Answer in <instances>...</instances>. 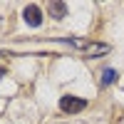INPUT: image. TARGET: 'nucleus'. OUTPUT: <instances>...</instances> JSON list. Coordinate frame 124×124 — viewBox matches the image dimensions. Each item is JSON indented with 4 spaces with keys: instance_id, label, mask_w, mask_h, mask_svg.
<instances>
[{
    "instance_id": "obj_1",
    "label": "nucleus",
    "mask_w": 124,
    "mask_h": 124,
    "mask_svg": "<svg viewBox=\"0 0 124 124\" xmlns=\"http://www.w3.org/2000/svg\"><path fill=\"white\" fill-rule=\"evenodd\" d=\"M85 107H87V102L82 99V97H72V94H67V97H62V99H60V109H62V112H67V114L82 112Z\"/></svg>"
},
{
    "instance_id": "obj_3",
    "label": "nucleus",
    "mask_w": 124,
    "mask_h": 124,
    "mask_svg": "<svg viewBox=\"0 0 124 124\" xmlns=\"http://www.w3.org/2000/svg\"><path fill=\"white\" fill-rule=\"evenodd\" d=\"M47 10H50V15L57 17V20L67 15V5H65V3H57V0H55V3H50V5H47Z\"/></svg>"
},
{
    "instance_id": "obj_4",
    "label": "nucleus",
    "mask_w": 124,
    "mask_h": 124,
    "mask_svg": "<svg viewBox=\"0 0 124 124\" xmlns=\"http://www.w3.org/2000/svg\"><path fill=\"white\" fill-rule=\"evenodd\" d=\"M85 52H87V57L107 55V52H109V45H99V42H94V45H87V47H85Z\"/></svg>"
},
{
    "instance_id": "obj_6",
    "label": "nucleus",
    "mask_w": 124,
    "mask_h": 124,
    "mask_svg": "<svg viewBox=\"0 0 124 124\" xmlns=\"http://www.w3.org/2000/svg\"><path fill=\"white\" fill-rule=\"evenodd\" d=\"M0 77H3V70H0Z\"/></svg>"
},
{
    "instance_id": "obj_5",
    "label": "nucleus",
    "mask_w": 124,
    "mask_h": 124,
    "mask_svg": "<svg viewBox=\"0 0 124 124\" xmlns=\"http://www.w3.org/2000/svg\"><path fill=\"white\" fill-rule=\"evenodd\" d=\"M114 79H117V72L114 70H104V72H102V85H112Z\"/></svg>"
},
{
    "instance_id": "obj_2",
    "label": "nucleus",
    "mask_w": 124,
    "mask_h": 124,
    "mask_svg": "<svg viewBox=\"0 0 124 124\" xmlns=\"http://www.w3.org/2000/svg\"><path fill=\"white\" fill-rule=\"evenodd\" d=\"M23 17H25V23H27L30 27H37L40 23H42V13H40L37 5H27V8L23 10Z\"/></svg>"
}]
</instances>
